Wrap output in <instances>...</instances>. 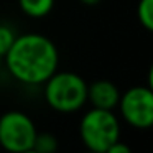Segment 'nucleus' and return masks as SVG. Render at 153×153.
Returning <instances> with one entry per match:
<instances>
[{"label": "nucleus", "instance_id": "f257e3e1", "mask_svg": "<svg viewBox=\"0 0 153 153\" xmlns=\"http://www.w3.org/2000/svg\"><path fill=\"white\" fill-rule=\"evenodd\" d=\"M7 69L18 82L40 86L59 66V53L53 40L40 33H25L15 36L4 56Z\"/></svg>", "mask_w": 153, "mask_h": 153}, {"label": "nucleus", "instance_id": "f03ea898", "mask_svg": "<svg viewBox=\"0 0 153 153\" xmlns=\"http://www.w3.org/2000/svg\"><path fill=\"white\" fill-rule=\"evenodd\" d=\"M45 99L56 112H77L87 102V82L76 73L56 71L45 82Z\"/></svg>", "mask_w": 153, "mask_h": 153}, {"label": "nucleus", "instance_id": "7ed1b4c3", "mask_svg": "<svg viewBox=\"0 0 153 153\" xmlns=\"http://www.w3.org/2000/svg\"><path fill=\"white\" fill-rule=\"evenodd\" d=\"M79 137L87 150L104 153L112 143L120 140L119 119L114 110L92 107L81 119Z\"/></svg>", "mask_w": 153, "mask_h": 153}, {"label": "nucleus", "instance_id": "20e7f679", "mask_svg": "<svg viewBox=\"0 0 153 153\" xmlns=\"http://www.w3.org/2000/svg\"><path fill=\"white\" fill-rule=\"evenodd\" d=\"M36 133L35 122L25 112L8 110L0 117V146L7 153L31 150Z\"/></svg>", "mask_w": 153, "mask_h": 153}, {"label": "nucleus", "instance_id": "39448f33", "mask_svg": "<svg viewBox=\"0 0 153 153\" xmlns=\"http://www.w3.org/2000/svg\"><path fill=\"white\" fill-rule=\"evenodd\" d=\"M119 109L123 120L133 128L145 130L153 125V91L146 86H135L120 94Z\"/></svg>", "mask_w": 153, "mask_h": 153}, {"label": "nucleus", "instance_id": "423d86ee", "mask_svg": "<svg viewBox=\"0 0 153 153\" xmlns=\"http://www.w3.org/2000/svg\"><path fill=\"white\" fill-rule=\"evenodd\" d=\"M120 91L112 81L99 79L87 86V100L96 109L114 110L119 104Z\"/></svg>", "mask_w": 153, "mask_h": 153}, {"label": "nucleus", "instance_id": "0eeeda50", "mask_svg": "<svg viewBox=\"0 0 153 153\" xmlns=\"http://www.w3.org/2000/svg\"><path fill=\"white\" fill-rule=\"evenodd\" d=\"M22 12L30 18H43L53 10L54 0H18Z\"/></svg>", "mask_w": 153, "mask_h": 153}, {"label": "nucleus", "instance_id": "6e6552de", "mask_svg": "<svg viewBox=\"0 0 153 153\" xmlns=\"http://www.w3.org/2000/svg\"><path fill=\"white\" fill-rule=\"evenodd\" d=\"M33 150L36 153H56L58 152V138L50 132L36 133Z\"/></svg>", "mask_w": 153, "mask_h": 153}, {"label": "nucleus", "instance_id": "1a4fd4ad", "mask_svg": "<svg viewBox=\"0 0 153 153\" xmlns=\"http://www.w3.org/2000/svg\"><path fill=\"white\" fill-rule=\"evenodd\" d=\"M137 17L146 31L153 30V0H140L137 7Z\"/></svg>", "mask_w": 153, "mask_h": 153}, {"label": "nucleus", "instance_id": "9d476101", "mask_svg": "<svg viewBox=\"0 0 153 153\" xmlns=\"http://www.w3.org/2000/svg\"><path fill=\"white\" fill-rule=\"evenodd\" d=\"M15 36H17V35L13 33V30H12L10 27L0 25V56L2 58L5 56V53L8 51V48L12 46Z\"/></svg>", "mask_w": 153, "mask_h": 153}, {"label": "nucleus", "instance_id": "9b49d317", "mask_svg": "<svg viewBox=\"0 0 153 153\" xmlns=\"http://www.w3.org/2000/svg\"><path fill=\"white\" fill-rule=\"evenodd\" d=\"M104 153H132V150H130V146L127 145V143L117 140V142L112 143V145H110Z\"/></svg>", "mask_w": 153, "mask_h": 153}, {"label": "nucleus", "instance_id": "f8f14e48", "mask_svg": "<svg viewBox=\"0 0 153 153\" xmlns=\"http://www.w3.org/2000/svg\"><path fill=\"white\" fill-rule=\"evenodd\" d=\"M100 0H81V4L87 5V7H92V5H97Z\"/></svg>", "mask_w": 153, "mask_h": 153}, {"label": "nucleus", "instance_id": "ddd939ff", "mask_svg": "<svg viewBox=\"0 0 153 153\" xmlns=\"http://www.w3.org/2000/svg\"><path fill=\"white\" fill-rule=\"evenodd\" d=\"M22 153H36V152H35V150L31 148V150H25V152H22Z\"/></svg>", "mask_w": 153, "mask_h": 153}, {"label": "nucleus", "instance_id": "4468645a", "mask_svg": "<svg viewBox=\"0 0 153 153\" xmlns=\"http://www.w3.org/2000/svg\"><path fill=\"white\" fill-rule=\"evenodd\" d=\"M86 153H100V152H92V150H87Z\"/></svg>", "mask_w": 153, "mask_h": 153}, {"label": "nucleus", "instance_id": "2eb2a0df", "mask_svg": "<svg viewBox=\"0 0 153 153\" xmlns=\"http://www.w3.org/2000/svg\"><path fill=\"white\" fill-rule=\"evenodd\" d=\"M2 59H4V58H2V56H0V66H2Z\"/></svg>", "mask_w": 153, "mask_h": 153}]
</instances>
